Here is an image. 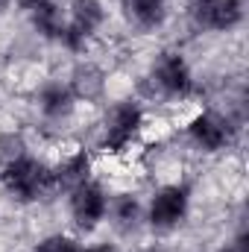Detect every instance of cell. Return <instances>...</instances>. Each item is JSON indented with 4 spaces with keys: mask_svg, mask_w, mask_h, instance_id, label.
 Returning a JSON list of instances; mask_svg holds the SVG:
<instances>
[{
    "mask_svg": "<svg viewBox=\"0 0 249 252\" xmlns=\"http://www.w3.org/2000/svg\"><path fill=\"white\" fill-rule=\"evenodd\" d=\"M3 182H6V188L12 190L18 199H38L47 188H53L50 170L41 161L27 158V156H21V158H15V161L6 164Z\"/></svg>",
    "mask_w": 249,
    "mask_h": 252,
    "instance_id": "cell-1",
    "label": "cell"
},
{
    "mask_svg": "<svg viewBox=\"0 0 249 252\" xmlns=\"http://www.w3.org/2000/svg\"><path fill=\"white\" fill-rule=\"evenodd\" d=\"M187 208V193L179 185H170V188H161L153 196V205H150V220L156 229H170L176 226L182 217H185Z\"/></svg>",
    "mask_w": 249,
    "mask_h": 252,
    "instance_id": "cell-2",
    "label": "cell"
},
{
    "mask_svg": "<svg viewBox=\"0 0 249 252\" xmlns=\"http://www.w3.org/2000/svg\"><path fill=\"white\" fill-rule=\"evenodd\" d=\"M100 21H103L100 0H73V21H70V27L62 32L64 44L73 47V50H79L82 41H85V35H91L100 27Z\"/></svg>",
    "mask_w": 249,
    "mask_h": 252,
    "instance_id": "cell-3",
    "label": "cell"
},
{
    "mask_svg": "<svg viewBox=\"0 0 249 252\" xmlns=\"http://www.w3.org/2000/svg\"><path fill=\"white\" fill-rule=\"evenodd\" d=\"M193 15L202 27L211 30H229L241 21L244 9L241 0H196L193 3Z\"/></svg>",
    "mask_w": 249,
    "mask_h": 252,
    "instance_id": "cell-4",
    "label": "cell"
},
{
    "mask_svg": "<svg viewBox=\"0 0 249 252\" xmlns=\"http://www.w3.org/2000/svg\"><path fill=\"white\" fill-rule=\"evenodd\" d=\"M70 211H73V220L82 226V229H94L97 220L106 214V196L97 185H79L73 190V199H70Z\"/></svg>",
    "mask_w": 249,
    "mask_h": 252,
    "instance_id": "cell-5",
    "label": "cell"
},
{
    "mask_svg": "<svg viewBox=\"0 0 249 252\" xmlns=\"http://www.w3.org/2000/svg\"><path fill=\"white\" fill-rule=\"evenodd\" d=\"M138 124H141V112H138V106H132V103H121V106L112 112L109 126H106V147H109V150H124L126 144L132 141V135H135Z\"/></svg>",
    "mask_w": 249,
    "mask_h": 252,
    "instance_id": "cell-6",
    "label": "cell"
},
{
    "mask_svg": "<svg viewBox=\"0 0 249 252\" xmlns=\"http://www.w3.org/2000/svg\"><path fill=\"white\" fill-rule=\"evenodd\" d=\"M156 79L170 94H187L190 91V70H187L185 59L176 56V53H164L161 56V62L156 67Z\"/></svg>",
    "mask_w": 249,
    "mask_h": 252,
    "instance_id": "cell-7",
    "label": "cell"
},
{
    "mask_svg": "<svg viewBox=\"0 0 249 252\" xmlns=\"http://www.w3.org/2000/svg\"><path fill=\"white\" fill-rule=\"evenodd\" d=\"M190 135L205 147V150H220L229 141V124L217 112H205L190 124Z\"/></svg>",
    "mask_w": 249,
    "mask_h": 252,
    "instance_id": "cell-8",
    "label": "cell"
},
{
    "mask_svg": "<svg viewBox=\"0 0 249 252\" xmlns=\"http://www.w3.org/2000/svg\"><path fill=\"white\" fill-rule=\"evenodd\" d=\"M70 88L79 100H100L106 91V76L97 64H79L70 76Z\"/></svg>",
    "mask_w": 249,
    "mask_h": 252,
    "instance_id": "cell-9",
    "label": "cell"
},
{
    "mask_svg": "<svg viewBox=\"0 0 249 252\" xmlns=\"http://www.w3.org/2000/svg\"><path fill=\"white\" fill-rule=\"evenodd\" d=\"M50 176H53V188L76 190L79 185L88 182V156H85V153L70 156V158H67L64 164H59Z\"/></svg>",
    "mask_w": 249,
    "mask_h": 252,
    "instance_id": "cell-10",
    "label": "cell"
},
{
    "mask_svg": "<svg viewBox=\"0 0 249 252\" xmlns=\"http://www.w3.org/2000/svg\"><path fill=\"white\" fill-rule=\"evenodd\" d=\"M32 24H35V30H38L41 35H47V38H62V32H64L62 15H59V9H56L50 0L41 3V6L32 12Z\"/></svg>",
    "mask_w": 249,
    "mask_h": 252,
    "instance_id": "cell-11",
    "label": "cell"
},
{
    "mask_svg": "<svg viewBox=\"0 0 249 252\" xmlns=\"http://www.w3.org/2000/svg\"><path fill=\"white\" fill-rule=\"evenodd\" d=\"M41 109H44V115H50V118H62L70 112V91L62 88V85H47L44 91H41Z\"/></svg>",
    "mask_w": 249,
    "mask_h": 252,
    "instance_id": "cell-12",
    "label": "cell"
},
{
    "mask_svg": "<svg viewBox=\"0 0 249 252\" xmlns=\"http://www.w3.org/2000/svg\"><path fill=\"white\" fill-rule=\"evenodd\" d=\"M135 18L144 24V27H158L164 21V6L167 0H129Z\"/></svg>",
    "mask_w": 249,
    "mask_h": 252,
    "instance_id": "cell-13",
    "label": "cell"
},
{
    "mask_svg": "<svg viewBox=\"0 0 249 252\" xmlns=\"http://www.w3.org/2000/svg\"><path fill=\"white\" fill-rule=\"evenodd\" d=\"M24 156V141H21V135H3L0 138V161H15V158H21Z\"/></svg>",
    "mask_w": 249,
    "mask_h": 252,
    "instance_id": "cell-14",
    "label": "cell"
},
{
    "mask_svg": "<svg viewBox=\"0 0 249 252\" xmlns=\"http://www.w3.org/2000/svg\"><path fill=\"white\" fill-rule=\"evenodd\" d=\"M35 252H85V250H79L73 241H67V238H62V235H56V238L41 241V244L35 247Z\"/></svg>",
    "mask_w": 249,
    "mask_h": 252,
    "instance_id": "cell-15",
    "label": "cell"
},
{
    "mask_svg": "<svg viewBox=\"0 0 249 252\" xmlns=\"http://www.w3.org/2000/svg\"><path fill=\"white\" fill-rule=\"evenodd\" d=\"M135 217H138V202H135L132 196H124V199L118 202V220L135 223Z\"/></svg>",
    "mask_w": 249,
    "mask_h": 252,
    "instance_id": "cell-16",
    "label": "cell"
},
{
    "mask_svg": "<svg viewBox=\"0 0 249 252\" xmlns=\"http://www.w3.org/2000/svg\"><path fill=\"white\" fill-rule=\"evenodd\" d=\"M41 3H47V0H18V6H21V9H30V12H35Z\"/></svg>",
    "mask_w": 249,
    "mask_h": 252,
    "instance_id": "cell-17",
    "label": "cell"
},
{
    "mask_svg": "<svg viewBox=\"0 0 249 252\" xmlns=\"http://www.w3.org/2000/svg\"><path fill=\"white\" fill-rule=\"evenodd\" d=\"M85 252H115L112 247H94V250H85Z\"/></svg>",
    "mask_w": 249,
    "mask_h": 252,
    "instance_id": "cell-18",
    "label": "cell"
},
{
    "mask_svg": "<svg viewBox=\"0 0 249 252\" xmlns=\"http://www.w3.org/2000/svg\"><path fill=\"white\" fill-rule=\"evenodd\" d=\"M217 252H241V250H238L235 244H229V247H223V250H217Z\"/></svg>",
    "mask_w": 249,
    "mask_h": 252,
    "instance_id": "cell-19",
    "label": "cell"
},
{
    "mask_svg": "<svg viewBox=\"0 0 249 252\" xmlns=\"http://www.w3.org/2000/svg\"><path fill=\"white\" fill-rule=\"evenodd\" d=\"M6 3H9V0H0V9H3V6H6Z\"/></svg>",
    "mask_w": 249,
    "mask_h": 252,
    "instance_id": "cell-20",
    "label": "cell"
},
{
    "mask_svg": "<svg viewBox=\"0 0 249 252\" xmlns=\"http://www.w3.org/2000/svg\"><path fill=\"white\" fill-rule=\"evenodd\" d=\"M124 3H129V0H124Z\"/></svg>",
    "mask_w": 249,
    "mask_h": 252,
    "instance_id": "cell-21",
    "label": "cell"
}]
</instances>
